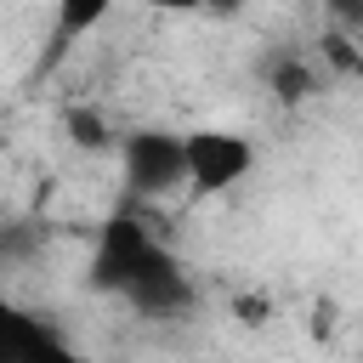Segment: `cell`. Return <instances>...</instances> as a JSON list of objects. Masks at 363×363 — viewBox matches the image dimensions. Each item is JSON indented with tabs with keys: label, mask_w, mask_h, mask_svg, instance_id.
Here are the masks:
<instances>
[{
	"label": "cell",
	"mask_w": 363,
	"mask_h": 363,
	"mask_svg": "<svg viewBox=\"0 0 363 363\" xmlns=\"http://www.w3.org/2000/svg\"><path fill=\"white\" fill-rule=\"evenodd\" d=\"M85 278H91V289L119 295L142 318H182V312H193V284H187L182 261L170 255V244L136 210H113L96 227Z\"/></svg>",
	"instance_id": "obj_1"
},
{
	"label": "cell",
	"mask_w": 363,
	"mask_h": 363,
	"mask_svg": "<svg viewBox=\"0 0 363 363\" xmlns=\"http://www.w3.org/2000/svg\"><path fill=\"white\" fill-rule=\"evenodd\" d=\"M119 164H125V187H130L136 204L187 193V130H159V125L125 130Z\"/></svg>",
	"instance_id": "obj_2"
},
{
	"label": "cell",
	"mask_w": 363,
	"mask_h": 363,
	"mask_svg": "<svg viewBox=\"0 0 363 363\" xmlns=\"http://www.w3.org/2000/svg\"><path fill=\"white\" fill-rule=\"evenodd\" d=\"M255 170V142L238 130H187V193L216 199Z\"/></svg>",
	"instance_id": "obj_3"
},
{
	"label": "cell",
	"mask_w": 363,
	"mask_h": 363,
	"mask_svg": "<svg viewBox=\"0 0 363 363\" xmlns=\"http://www.w3.org/2000/svg\"><path fill=\"white\" fill-rule=\"evenodd\" d=\"M0 363H85V357L68 346V335L51 318L6 306L0 312Z\"/></svg>",
	"instance_id": "obj_4"
},
{
	"label": "cell",
	"mask_w": 363,
	"mask_h": 363,
	"mask_svg": "<svg viewBox=\"0 0 363 363\" xmlns=\"http://www.w3.org/2000/svg\"><path fill=\"white\" fill-rule=\"evenodd\" d=\"M108 11H113V0H51V51H45V68L57 57H68L85 34H96L108 23Z\"/></svg>",
	"instance_id": "obj_5"
},
{
	"label": "cell",
	"mask_w": 363,
	"mask_h": 363,
	"mask_svg": "<svg viewBox=\"0 0 363 363\" xmlns=\"http://www.w3.org/2000/svg\"><path fill=\"white\" fill-rule=\"evenodd\" d=\"M267 85H272V96H278L284 108H301V102L318 96L323 74H318L312 57H301V51H278V57L267 62Z\"/></svg>",
	"instance_id": "obj_6"
},
{
	"label": "cell",
	"mask_w": 363,
	"mask_h": 363,
	"mask_svg": "<svg viewBox=\"0 0 363 363\" xmlns=\"http://www.w3.org/2000/svg\"><path fill=\"white\" fill-rule=\"evenodd\" d=\"M62 130H68V142H74V147H85V153H108V147H119V136H113L108 113H102V108H91V102H74V108L62 113Z\"/></svg>",
	"instance_id": "obj_7"
},
{
	"label": "cell",
	"mask_w": 363,
	"mask_h": 363,
	"mask_svg": "<svg viewBox=\"0 0 363 363\" xmlns=\"http://www.w3.org/2000/svg\"><path fill=\"white\" fill-rule=\"evenodd\" d=\"M318 57L335 68V74H363V40H352L346 28H329L318 40Z\"/></svg>",
	"instance_id": "obj_8"
},
{
	"label": "cell",
	"mask_w": 363,
	"mask_h": 363,
	"mask_svg": "<svg viewBox=\"0 0 363 363\" xmlns=\"http://www.w3.org/2000/svg\"><path fill=\"white\" fill-rule=\"evenodd\" d=\"M329 28H346L352 40H363V0H318Z\"/></svg>",
	"instance_id": "obj_9"
},
{
	"label": "cell",
	"mask_w": 363,
	"mask_h": 363,
	"mask_svg": "<svg viewBox=\"0 0 363 363\" xmlns=\"http://www.w3.org/2000/svg\"><path fill=\"white\" fill-rule=\"evenodd\" d=\"M153 11H176V17H187V11H210V0H147Z\"/></svg>",
	"instance_id": "obj_10"
},
{
	"label": "cell",
	"mask_w": 363,
	"mask_h": 363,
	"mask_svg": "<svg viewBox=\"0 0 363 363\" xmlns=\"http://www.w3.org/2000/svg\"><path fill=\"white\" fill-rule=\"evenodd\" d=\"M238 312H244V323H261V312H267V306H261V301H238Z\"/></svg>",
	"instance_id": "obj_11"
},
{
	"label": "cell",
	"mask_w": 363,
	"mask_h": 363,
	"mask_svg": "<svg viewBox=\"0 0 363 363\" xmlns=\"http://www.w3.org/2000/svg\"><path fill=\"white\" fill-rule=\"evenodd\" d=\"M210 11H221V17H233V11H244V0H210Z\"/></svg>",
	"instance_id": "obj_12"
}]
</instances>
